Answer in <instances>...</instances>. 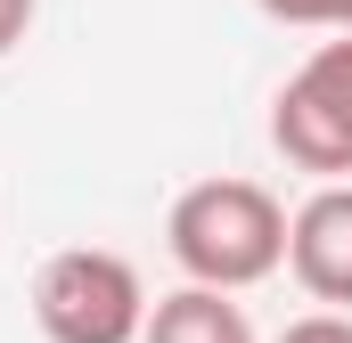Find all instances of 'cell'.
<instances>
[{
	"label": "cell",
	"mask_w": 352,
	"mask_h": 343,
	"mask_svg": "<svg viewBox=\"0 0 352 343\" xmlns=\"http://www.w3.org/2000/svg\"><path fill=\"white\" fill-rule=\"evenodd\" d=\"M164 246H173L188 286L246 294L287 261V204L263 180H197L164 213Z\"/></svg>",
	"instance_id": "6da1fadb"
},
{
	"label": "cell",
	"mask_w": 352,
	"mask_h": 343,
	"mask_svg": "<svg viewBox=\"0 0 352 343\" xmlns=\"http://www.w3.org/2000/svg\"><path fill=\"white\" fill-rule=\"evenodd\" d=\"M148 286L107 246H66L33 278V319L50 343H140L148 335Z\"/></svg>",
	"instance_id": "7a4b0ae2"
},
{
	"label": "cell",
	"mask_w": 352,
	"mask_h": 343,
	"mask_svg": "<svg viewBox=\"0 0 352 343\" xmlns=\"http://www.w3.org/2000/svg\"><path fill=\"white\" fill-rule=\"evenodd\" d=\"M270 147L295 172H311L320 188H336L352 172V33L320 41L270 98Z\"/></svg>",
	"instance_id": "3957f363"
},
{
	"label": "cell",
	"mask_w": 352,
	"mask_h": 343,
	"mask_svg": "<svg viewBox=\"0 0 352 343\" xmlns=\"http://www.w3.org/2000/svg\"><path fill=\"white\" fill-rule=\"evenodd\" d=\"M287 270L311 303L352 311V180L303 196V213H287Z\"/></svg>",
	"instance_id": "277c9868"
},
{
	"label": "cell",
	"mask_w": 352,
	"mask_h": 343,
	"mask_svg": "<svg viewBox=\"0 0 352 343\" xmlns=\"http://www.w3.org/2000/svg\"><path fill=\"white\" fill-rule=\"evenodd\" d=\"M140 343H254V319L230 294H213V286H180V294H164L148 311Z\"/></svg>",
	"instance_id": "5b68a950"
},
{
	"label": "cell",
	"mask_w": 352,
	"mask_h": 343,
	"mask_svg": "<svg viewBox=\"0 0 352 343\" xmlns=\"http://www.w3.org/2000/svg\"><path fill=\"white\" fill-rule=\"evenodd\" d=\"M278 25H320V33H352V0H254Z\"/></svg>",
	"instance_id": "8992f818"
},
{
	"label": "cell",
	"mask_w": 352,
	"mask_h": 343,
	"mask_svg": "<svg viewBox=\"0 0 352 343\" xmlns=\"http://www.w3.org/2000/svg\"><path fill=\"white\" fill-rule=\"evenodd\" d=\"M278 343H352V311H311V319L278 327Z\"/></svg>",
	"instance_id": "52a82bcc"
},
{
	"label": "cell",
	"mask_w": 352,
	"mask_h": 343,
	"mask_svg": "<svg viewBox=\"0 0 352 343\" xmlns=\"http://www.w3.org/2000/svg\"><path fill=\"white\" fill-rule=\"evenodd\" d=\"M33 8H41V0H0V58L33 33Z\"/></svg>",
	"instance_id": "ba28073f"
}]
</instances>
